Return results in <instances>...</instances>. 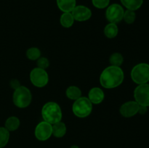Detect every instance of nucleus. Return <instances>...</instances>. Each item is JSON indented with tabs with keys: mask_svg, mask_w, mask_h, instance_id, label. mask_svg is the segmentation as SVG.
<instances>
[{
	"mask_svg": "<svg viewBox=\"0 0 149 148\" xmlns=\"http://www.w3.org/2000/svg\"><path fill=\"white\" fill-rule=\"evenodd\" d=\"M131 78L135 84H147L149 81V64L146 62L137 64L131 71Z\"/></svg>",
	"mask_w": 149,
	"mask_h": 148,
	"instance_id": "39448f33",
	"label": "nucleus"
},
{
	"mask_svg": "<svg viewBox=\"0 0 149 148\" xmlns=\"http://www.w3.org/2000/svg\"><path fill=\"white\" fill-rule=\"evenodd\" d=\"M122 5L130 10H138L143 4V0H120Z\"/></svg>",
	"mask_w": 149,
	"mask_h": 148,
	"instance_id": "2eb2a0df",
	"label": "nucleus"
},
{
	"mask_svg": "<svg viewBox=\"0 0 149 148\" xmlns=\"http://www.w3.org/2000/svg\"><path fill=\"white\" fill-rule=\"evenodd\" d=\"M148 111V107H146L143 105H140L139 110H138V113L141 115H145Z\"/></svg>",
	"mask_w": 149,
	"mask_h": 148,
	"instance_id": "bb28decb",
	"label": "nucleus"
},
{
	"mask_svg": "<svg viewBox=\"0 0 149 148\" xmlns=\"http://www.w3.org/2000/svg\"><path fill=\"white\" fill-rule=\"evenodd\" d=\"M57 5L63 12H71L77 6V0H56Z\"/></svg>",
	"mask_w": 149,
	"mask_h": 148,
	"instance_id": "ddd939ff",
	"label": "nucleus"
},
{
	"mask_svg": "<svg viewBox=\"0 0 149 148\" xmlns=\"http://www.w3.org/2000/svg\"><path fill=\"white\" fill-rule=\"evenodd\" d=\"M30 80L31 84L37 88H42L47 85L49 75L46 70L35 68L31 71Z\"/></svg>",
	"mask_w": 149,
	"mask_h": 148,
	"instance_id": "423d86ee",
	"label": "nucleus"
},
{
	"mask_svg": "<svg viewBox=\"0 0 149 148\" xmlns=\"http://www.w3.org/2000/svg\"><path fill=\"white\" fill-rule=\"evenodd\" d=\"M125 78V74L120 67L111 65L105 68L100 76V83L105 89H111L119 86Z\"/></svg>",
	"mask_w": 149,
	"mask_h": 148,
	"instance_id": "f257e3e1",
	"label": "nucleus"
},
{
	"mask_svg": "<svg viewBox=\"0 0 149 148\" xmlns=\"http://www.w3.org/2000/svg\"><path fill=\"white\" fill-rule=\"evenodd\" d=\"M65 95L68 99L75 101L81 97V91L77 86H71L67 88Z\"/></svg>",
	"mask_w": 149,
	"mask_h": 148,
	"instance_id": "f3484780",
	"label": "nucleus"
},
{
	"mask_svg": "<svg viewBox=\"0 0 149 148\" xmlns=\"http://www.w3.org/2000/svg\"><path fill=\"white\" fill-rule=\"evenodd\" d=\"M26 55L30 60H37L41 57V51L37 47H31L27 49Z\"/></svg>",
	"mask_w": 149,
	"mask_h": 148,
	"instance_id": "4be33fe9",
	"label": "nucleus"
},
{
	"mask_svg": "<svg viewBox=\"0 0 149 148\" xmlns=\"http://www.w3.org/2000/svg\"><path fill=\"white\" fill-rule=\"evenodd\" d=\"M10 85L13 89H16L18 88L19 86H20V81H18L17 79H13L10 81Z\"/></svg>",
	"mask_w": 149,
	"mask_h": 148,
	"instance_id": "a878e982",
	"label": "nucleus"
},
{
	"mask_svg": "<svg viewBox=\"0 0 149 148\" xmlns=\"http://www.w3.org/2000/svg\"><path fill=\"white\" fill-rule=\"evenodd\" d=\"M109 62H110L111 65L113 66L120 67L124 62V57L122 54L119 53V52H115L111 55L110 58H109Z\"/></svg>",
	"mask_w": 149,
	"mask_h": 148,
	"instance_id": "412c9836",
	"label": "nucleus"
},
{
	"mask_svg": "<svg viewBox=\"0 0 149 148\" xmlns=\"http://www.w3.org/2000/svg\"><path fill=\"white\" fill-rule=\"evenodd\" d=\"M60 23L63 28H69L74 25V18L71 12H63L60 18Z\"/></svg>",
	"mask_w": 149,
	"mask_h": 148,
	"instance_id": "a211bd4d",
	"label": "nucleus"
},
{
	"mask_svg": "<svg viewBox=\"0 0 149 148\" xmlns=\"http://www.w3.org/2000/svg\"><path fill=\"white\" fill-rule=\"evenodd\" d=\"M119 33L117 24L109 23L104 28V34L108 39H113L116 37Z\"/></svg>",
	"mask_w": 149,
	"mask_h": 148,
	"instance_id": "6ab92c4d",
	"label": "nucleus"
},
{
	"mask_svg": "<svg viewBox=\"0 0 149 148\" xmlns=\"http://www.w3.org/2000/svg\"><path fill=\"white\" fill-rule=\"evenodd\" d=\"M20 124V122L18 118L15 117V116H11L6 120L5 123H4V127L10 132L15 131L18 129Z\"/></svg>",
	"mask_w": 149,
	"mask_h": 148,
	"instance_id": "dca6fc26",
	"label": "nucleus"
},
{
	"mask_svg": "<svg viewBox=\"0 0 149 148\" xmlns=\"http://www.w3.org/2000/svg\"><path fill=\"white\" fill-rule=\"evenodd\" d=\"M70 148H79V146H77V145H72Z\"/></svg>",
	"mask_w": 149,
	"mask_h": 148,
	"instance_id": "cd10ccee",
	"label": "nucleus"
},
{
	"mask_svg": "<svg viewBox=\"0 0 149 148\" xmlns=\"http://www.w3.org/2000/svg\"><path fill=\"white\" fill-rule=\"evenodd\" d=\"M74 20L84 22L90 20L92 17V11L89 7L84 5H77L71 12Z\"/></svg>",
	"mask_w": 149,
	"mask_h": 148,
	"instance_id": "9d476101",
	"label": "nucleus"
},
{
	"mask_svg": "<svg viewBox=\"0 0 149 148\" xmlns=\"http://www.w3.org/2000/svg\"><path fill=\"white\" fill-rule=\"evenodd\" d=\"M124 13L125 10L122 5L119 4H112L106 9V17L110 23L117 24L123 20Z\"/></svg>",
	"mask_w": 149,
	"mask_h": 148,
	"instance_id": "0eeeda50",
	"label": "nucleus"
},
{
	"mask_svg": "<svg viewBox=\"0 0 149 148\" xmlns=\"http://www.w3.org/2000/svg\"><path fill=\"white\" fill-rule=\"evenodd\" d=\"M10 139V131L5 127H0V148L7 145Z\"/></svg>",
	"mask_w": 149,
	"mask_h": 148,
	"instance_id": "aec40b11",
	"label": "nucleus"
},
{
	"mask_svg": "<svg viewBox=\"0 0 149 148\" xmlns=\"http://www.w3.org/2000/svg\"><path fill=\"white\" fill-rule=\"evenodd\" d=\"M66 126L62 121L52 125V135L56 138H62L66 133Z\"/></svg>",
	"mask_w": 149,
	"mask_h": 148,
	"instance_id": "4468645a",
	"label": "nucleus"
},
{
	"mask_svg": "<svg viewBox=\"0 0 149 148\" xmlns=\"http://www.w3.org/2000/svg\"><path fill=\"white\" fill-rule=\"evenodd\" d=\"M92 104H98L103 101L105 98V94L103 90L99 87H93L88 93V97Z\"/></svg>",
	"mask_w": 149,
	"mask_h": 148,
	"instance_id": "f8f14e48",
	"label": "nucleus"
},
{
	"mask_svg": "<svg viewBox=\"0 0 149 148\" xmlns=\"http://www.w3.org/2000/svg\"><path fill=\"white\" fill-rule=\"evenodd\" d=\"M13 101L15 105L18 108H26L31 103V92L27 87L20 86L15 89L13 95Z\"/></svg>",
	"mask_w": 149,
	"mask_h": 148,
	"instance_id": "7ed1b4c3",
	"label": "nucleus"
},
{
	"mask_svg": "<svg viewBox=\"0 0 149 148\" xmlns=\"http://www.w3.org/2000/svg\"><path fill=\"white\" fill-rule=\"evenodd\" d=\"M134 98L140 105L149 107V84L138 85L134 90Z\"/></svg>",
	"mask_w": 149,
	"mask_h": 148,
	"instance_id": "6e6552de",
	"label": "nucleus"
},
{
	"mask_svg": "<svg viewBox=\"0 0 149 148\" xmlns=\"http://www.w3.org/2000/svg\"><path fill=\"white\" fill-rule=\"evenodd\" d=\"M34 134L36 139L41 142L48 140L52 135V125L46 121H42L35 128Z\"/></svg>",
	"mask_w": 149,
	"mask_h": 148,
	"instance_id": "1a4fd4ad",
	"label": "nucleus"
},
{
	"mask_svg": "<svg viewBox=\"0 0 149 148\" xmlns=\"http://www.w3.org/2000/svg\"><path fill=\"white\" fill-rule=\"evenodd\" d=\"M42 116L44 121L53 125L62 120V110L58 103L55 102H48L42 107Z\"/></svg>",
	"mask_w": 149,
	"mask_h": 148,
	"instance_id": "f03ea898",
	"label": "nucleus"
},
{
	"mask_svg": "<svg viewBox=\"0 0 149 148\" xmlns=\"http://www.w3.org/2000/svg\"><path fill=\"white\" fill-rule=\"evenodd\" d=\"M136 19V13L133 10H127L125 11L123 16V20L127 24H132Z\"/></svg>",
	"mask_w": 149,
	"mask_h": 148,
	"instance_id": "5701e85b",
	"label": "nucleus"
},
{
	"mask_svg": "<svg viewBox=\"0 0 149 148\" xmlns=\"http://www.w3.org/2000/svg\"><path fill=\"white\" fill-rule=\"evenodd\" d=\"M140 104L135 101H128L124 103L119 108L121 115L125 118H131L138 113Z\"/></svg>",
	"mask_w": 149,
	"mask_h": 148,
	"instance_id": "9b49d317",
	"label": "nucleus"
},
{
	"mask_svg": "<svg viewBox=\"0 0 149 148\" xmlns=\"http://www.w3.org/2000/svg\"><path fill=\"white\" fill-rule=\"evenodd\" d=\"M37 66L38 68H42V69L46 70L48 67L49 66V61L45 57H40L39 59H37Z\"/></svg>",
	"mask_w": 149,
	"mask_h": 148,
	"instance_id": "393cba45",
	"label": "nucleus"
},
{
	"mask_svg": "<svg viewBox=\"0 0 149 148\" xmlns=\"http://www.w3.org/2000/svg\"><path fill=\"white\" fill-rule=\"evenodd\" d=\"M93 5L97 9H105L110 4V0H92Z\"/></svg>",
	"mask_w": 149,
	"mask_h": 148,
	"instance_id": "b1692460",
	"label": "nucleus"
},
{
	"mask_svg": "<svg viewBox=\"0 0 149 148\" xmlns=\"http://www.w3.org/2000/svg\"><path fill=\"white\" fill-rule=\"evenodd\" d=\"M93 111V104L87 97H81L75 100L72 105V112L77 117L80 118H87Z\"/></svg>",
	"mask_w": 149,
	"mask_h": 148,
	"instance_id": "20e7f679",
	"label": "nucleus"
}]
</instances>
